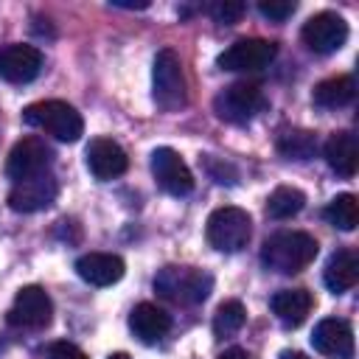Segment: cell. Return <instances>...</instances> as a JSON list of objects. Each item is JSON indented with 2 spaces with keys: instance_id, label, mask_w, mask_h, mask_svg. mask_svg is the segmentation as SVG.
<instances>
[{
  "instance_id": "4dcf8cb0",
  "label": "cell",
  "mask_w": 359,
  "mask_h": 359,
  "mask_svg": "<svg viewBox=\"0 0 359 359\" xmlns=\"http://www.w3.org/2000/svg\"><path fill=\"white\" fill-rule=\"evenodd\" d=\"M280 359H306V356H303L300 351H283V353H280Z\"/></svg>"
},
{
  "instance_id": "8fae6325",
  "label": "cell",
  "mask_w": 359,
  "mask_h": 359,
  "mask_svg": "<svg viewBox=\"0 0 359 359\" xmlns=\"http://www.w3.org/2000/svg\"><path fill=\"white\" fill-rule=\"evenodd\" d=\"M56 194H59V182L50 171H45V174L14 182L8 191V208L14 213H36L50 208L56 202Z\"/></svg>"
},
{
  "instance_id": "ffe728a7",
  "label": "cell",
  "mask_w": 359,
  "mask_h": 359,
  "mask_svg": "<svg viewBox=\"0 0 359 359\" xmlns=\"http://www.w3.org/2000/svg\"><path fill=\"white\" fill-rule=\"evenodd\" d=\"M323 280L334 294L353 289L359 283V255L353 250H337L323 269Z\"/></svg>"
},
{
  "instance_id": "9c48e42d",
  "label": "cell",
  "mask_w": 359,
  "mask_h": 359,
  "mask_svg": "<svg viewBox=\"0 0 359 359\" xmlns=\"http://www.w3.org/2000/svg\"><path fill=\"white\" fill-rule=\"evenodd\" d=\"M50 163H53V149L42 137L28 135L11 146L8 160H6V174H8V180L20 182V180L45 174Z\"/></svg>"
},
{
  "instance_id": "484cf974",
  "label": "cell",
  "mask_w": 359,
  "mask_h": 359,
  "mask_svg": "<svg viewBox=\"0 0 359 359\" xmlns=\"http://www.w3.org/2000/svg\"><path fill=\"white\" fill-rule=\"evenodd\" d=\"M241 14H244V3H238V0H219V3L210 6V17L216 22H222V25L238 22Z\"/></svg>"
},
{
  "instance_id": "cb8c5ba5",
  "label": "cell",
  "mask_w": 359,
  "mask_h": 359,
  "mask_svg": "<svg viewBox=\"0 0 359 359\" xmlns=\"http://www.w3.org/2000/svg\"><path fill=\"white\" fill-rule=\"evenodd\" d=\"M323 216H325L328 224H334L337 230H345L348 233V230H353L359 224V202H356L353 194H337L325 205Z\"/></svg>"
},
{
  "instance_id": "3957f363",
  "label": "cell",
  "mask_w": 359,
  "mask_h": 359,
  "mask_svg": "<svg viewBox=\"0 0 359 359\" xmlns=\"http://www.w3.org/2000/svg\"><path fill=\"white\" fill-rule=\"evenodd\" d=\"M22 121L62 143H76L84 135V121L76 112V107H70L67 101H59V98L28 104L22 109Z\"/></svg>"
},
{
  "instance_id": "4fadbf2b",
  "label": "cell",
  "mask_w": 359,
  "mask_h": 359,
  "mask_svg": "<svg viewBox=\"0 0 359 359\" xmlns=\"http://www.w3.org/2000/svg\"><path fill=\"white\" fill-rule=\"evenodd\" d=\"M42 65H45V56L34 45L14 42V45L0 48V79L8 81V84H28V81H34L39 76Z\"/></svg>"
},
{
  "instance_id": "44dd1931",
  "label": "cell",
  "mask_w": 359,
  "mask_h": 359,
  "mask_svg": "<svg viewBox=\"0 0 359 359\" xmlns=\"http://www.w3.org/2000/svg\"><path fill=\"white\" fill-rule=\"evenodd\" d=\"M353 95H356V81L351 76H331L314 87L311 101L323 109H339V107H348Z\"/></svg>"
},
{
  "instance_id": "d4e9b609",
  "label": "cell",
  "mask_w": 359,
  "mask_h": 359,
  "mask_svg": "<svg viewBox=\"0 0 359 359\" xmlns=\"http://www.w3.org/2000/svg\"><path fill=\"white\" fill-rule=\"evenodd\" d=\"M244 323H247V309H244V303H241V300H224V303L216 309V314H213V334H216L219 339L233 337V334H238V331L244 328Z\"/></svg>"
},
{
  "instance_id": "7c38bea8",
  "label": "cell",
  "mask_w": 359,
  "mask_h": 359,
  "mask_svg": "<svg viewBox=\"0 0 359 359\" xmlns=\"http://www.w3.org/2000/svg\"><path fill=\"white\" fill-rule=\"evenodd\" d=\"M151 174L171 196H188L194 191V174L171 146H157L151 151Z\"/></svg>"
},
{
  "instance_id": "5bb4252c",
  "label": "cell",
  "mask_w": 359,
  "mask_h": 359,
  "mask_svg": "<svg viewBox=\"0 0 359 359\" xmlns=\"http://www.w3.org/2000/svg\"><path fill=\"white\" fill-rule=\"evenodd\" d=\"M84 163L90 168V174L101 182L107 180H115L121 177L126 168H129V157L123 151L121 143H115L112 137H93L87 143V151H84Z\"/></svg>"
},
{
  "instance_id": "e0dca14e",
  "label": "cell",
  "mask_w": 359,
  "mask_h": 359,
  "mask_svg": "<svg viewBox=\"0 0 359 359\" xmlns=\"http://www.w3.org/2000/svg\"><path fill=\"white\" fill-rule=\"evenodd\" d=\"M129 328L143 345H154L168 334L171 317L154 303H137L129 314Z\"/></svg>"
},
{
  "instance_id": "7402d4cb",
  "label": "cell",
  "mask_w": 359,
  "mask_h": 359,
  "mask_svg": "<svg viewBox=\"0 0 359 359\" xmlns=\"http://www.w3.org/2000/svg\"><path fill=\"white\" fill-rule=\"evenodd\" d=\"M275 149L286 160H311L317 154V135L306 129H283L275 140Z\"/></svg>"
},
{
  "instance_id": "f1b7e54d",
  "label": "cell",
  "mask_w": 359,
  "mask_h": 359,
  "mask_svg": "<svg viewBox=\"0 0 359 359\" xmlns=\"http://www.w3.org/2000/svg\"><path fill=\"white\" fill-rule=\"evenodd\" d=\"M219 359H250V356H247V351H244V348H227Z\"/></svg>"
},
{
  "instance_id": "2e32d148",
  "label": "cell",
  "mask_w": 359,
  "mask_h": 359,
  "mask_svg": "<svg viewBox=\"0 0 359 359\" xmlns=\"http://www.w3.org/2000/svg\"><path fill=\"white\" fill-rule=\"evenodd\" d=\"M126 264L115 252H84L76 261V275L90 286H112L123 278Z\"/></svg>"
},
{
  "instance_id": "277c9868",
  "label": "cell",
  "mask_w": 359,
  "mask_h": 359,
  "mask_svg": "<svg viewBox=\"0 0 359 359\" xmlns=\"http://www.w3.org/2000/svg\"><path fill=\"white\" fill-rule=\"evenodd\" d=\"M151 98L163 112H177L188 101L182 62L171 48H163L154 56V65H151Z\"/></svg>"
},
{
  "instance_id": "1f68e13d",
  "label": "cell",
  "mask_w": 359,
  "mask_h": 359,
  "mask_svg": "<svg viewBox=\"0 0 359 359\" xmlns=\"http://www.w3.org/2000/svg\"><path fill=\"white\" fill-rule=\"evenodd\" d=\"M107 359H132V356H129V353H121V351H118V353H109Z\"/></svg>"
},
{
  "instance_id": "30bf717a",
  "label": "cell",
  "mask_w": 359,
  "mask_h": 359,
  "mask_svg": "<svg viewBox=\"0 0 359 359\" xmlns=\"http://www.w3.org/2000/svg\"><path fill=\"white\" fill-rule=\"evenodd\" d=\"M50 317H53V300L42 286H22L14 294V303H11L8 314H6L8 325L31 328V331L45 328L50 323Z\"/></svg>"
},
{
  "instance_id": "5b68a950",
  "label": "cell",
  "mask_w": 359,
  "mask_h": 359,
  "mask_svg": "<svg viewBox=\"0 0 359 359\" xmlns=\"http://www.w3.org/2000/svg\"><path fill=\"white\" fill-rule=\"evenodd\" d=\"M205 236H208V244L219 252H238L247 247L250 236H252V219L247 210L241 208H216L210 216H208V224H205Z\"/></svg>"
},
{
  "instance_id": "603a6c76",
  "label": "cell",
  "mask_w": 359,
  "mask_h": 359,
  "mask_svg": "<svg viewBox=\"0 0 359 359\" xmlns=\"http://www.w3.org/2000/svg\"><path fill=\"white\" fill-rule=\"evenodd\" d=\"M306 208V194L292 185H278L266 199V216L269 219H292Z\"/></svg>"
},
{
  "instance_id": "4316f807",
  "label": "cell",
  "mask_w": 359,
  "mask_h": 359,
  "mask_svg": "<svg viewBox=\"0 0 359 359\" xmlns=\"http://www.w3.org/2000/svg\"><path fill=\"white\" fill-rule=\"evenodd\" d=\"M294 0H258V11L266 17V20H275V22H283L286 17L294 14Z\"/></svg>"
},
{
  "instance_id": "7a4b0ae2",
  "label": "cell",
  "mask_w": 359,
  "mask_h": 359,
  "mask_svg": "<svg viewBox=\"0 0 359 359\" xmlns=\"http://www.w3.org/2000/svg\"><path fill=\"white\" fill-rule=\"evenodd\" d=\"M210 289H213V278H210V272H205L199 266H177V264H168L154 278V292L160 297H165L168 303H177V306L205 303L208 294H210Z\"/></svg>"
},
{
  "instance_id": "83f0119b",
  "label": "cell",
  "mask_w": 359,
  "mask_h": 359,
  "mask_svg": "<svg viewBox=\"0 0 359 359\" xmlns=\"http://www.w3.org/2000/svg\"><path fill=\"white\" fill-rule=\"evenodd\" d=\"M48 359H87V353H84L79 345L59 339V342H53V345L48 348Z\"/></svg>"
},
{
  "instance_id": "d6986e66",
  "label": "cell",
  "mask_w": 359,
  "mask_h": 359,
  "mask_svg": "<svg viewBox=\"0 0 359 359\" xmlns=\"http://www.w3.org/2000/svg\"><path fill=\"white\" fill-rule=\"evenodd\" d=\"M325 163L339 174V177H353L359 165V140L353 132H334L325 146H323Z\"/></svg>"
},
{
  "instance_id": "ac0fdd59",
  "label": "cell",
  "mask_w": 359,
  "mask_h": 359,
  "mask_svg": "<svg viewBox=\"0 0 359 359\" xmlns=\"http://www.w3.org/2000/svg\"><path fill=\"white\" fill-rule=\"evenodd\" d=\"M311 306H314V297H311L309 289H280V292H275L272 300H269L272 314H275L278 323L286 325V328H297V325L309 317Z\"/></svg>"
},
{
  "instance_id": "6da1fadb",
  "label": "cell",
  "mask_w": 359,
  "mask_h": 359,
  "mask_svg": "<svg viewBox=\"0 0 359 359\" xmlns=\"http://www.w3.org/2000/svg\"><path fill=\"white\" fill-rule=\"evenodd\" d=\"M317 241L314 236L303 230H280L269 236L261 247V261L266 269H275L280 275H294L306 269L317 258Z\"/></svg>"
},
{
  "instance_id": "f546056e",
  "label": "cell",
  "mask_w": 359,
  "mask_h": 359,
  "mask_svg": "<svg viewBox=\"0 0 359 359\" xmlns=\"http://www.w3.org/2000/svg\"><path fill=\"white\" fill-rule=\"evenodd\" d=\"M112 6H121V8H146L149 3L143 0V3H129V0H112Z\"/></svg>"
},
{
  "instance_id": "ba28073f",
  "label": "cell",
  "mask_w": 359,
  "mask_h": 359,
  "mask_svg": "<svg viewBox=\"0 0 359 359\" xmlns=\"http://www.w3.org/2000/svg\"><path fill=\"white\" fill-rule=\"evenodd\" d=\"M275 56H278L275 42L250 36V39H236L230 48H224L216 56V65L222 70H230V73H252V70L266 67Z\"/></svg>"
},
{
  "instance_id": "8992f818",
  "label": "cell",
  "mask_w": 359,
  "mask_h": 359,
  "mask_svg": "<svg viewBox=\"0 0 359 359\" xmlns=\"http://www.w3.org/2000/svg\"><path fill=\"white\" fill-rule=\"evenodd\" d=\"M266 107V95L258 81H236L213 98V109L227 123H247Z\"/></svg>"
},
{
  "instance_id": "9a60e30c",
  "label": "cell",
  "mask_w": 359,
  "mask_h": 359,
  "mask_svg": "<svg viewBox=\"0 0 359 359\" xmlns=\"http://www.w3.org/2000/svg\"><path fill=\"white\" fill-rule=\"evenodd\" d=\"M311 348L325 359H353V328L339 317H325L311 331Z\"/></svg>"
},
{
  "instance_id": "52a82bcc",
  "label": "cell",
  "mask_w": 359,
  "mask_h": 359,
  "mask_svg": "<svg viewBox=\"0 0 359 359\" xmlns=\"http://www.w3.org/2000/svg\"><path fill=\"white\" fill-rule=\"evenodd\" d=\"M300 39L314 53H334L348 39V22L337 11H317L303 22Z\"/></svg>"
}]
</instances>
